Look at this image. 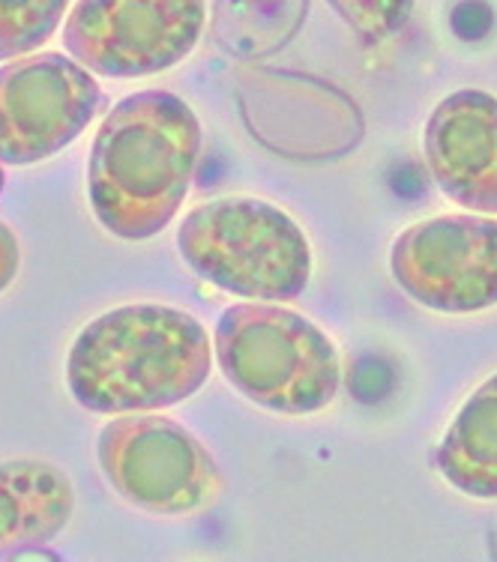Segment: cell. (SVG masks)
I'll return each instance as SVG.
<instances>
[{
    "mask_svg": "<svg viewBox=\"0 0 497 562\" xmlns=\"http://www.w3.org/2000/svg\"><path fill=\"white\" fill-rule=\"evenodd\" d=\"M205 24V0H78L64 48L93 76L147 78L184 64Z\"/></svg>",
    "mask_w": 497,
    "mask_h": 562,
    "instance_id": "8992f818",
    "label": "cell"
},
{
    "mask_svg": "<svg viewBox=\"0 0 497 562\" xmlns=\"http://www.w3.org/2000/svg\"><path fill=\"white\" fill-rule=\"evenodd\" d=\"M441 476L474 499H497V374L455 413L438 446Z\"/></svg>",
    "mask_w": 497,
    "mask_h": 562,
    "instance_id": "8fae6325",
    "label": "cell"
},
{
    "mask_svg": "<svg viewBox=\"0 0 497 562\" xmlns=\"http://www.w3.org/2000/svg\"><path fill=\"white\" fill-rule=\"evenodd\" d=\"M213 353L228 383L270 413L309 416L324 411L342 383L333 338L279 303L225 308L213 329Z\"/></svg>",
    "mask_w": 497,
    "mask_h": 562,
    "instance_id": "3957f363",
    "label": "cell"
},
{
    "mask_svg": "<svg viewBox=\"0 0 497 562\" xmlns=\"http://www.w3.org/2000/svg\"><path fill=\"white\" fill-rule=\"evenodd\" d=\"M177 251L198 279L252 303H294L312 279L303 227L261 198H217L189 210Z\"/></svg>",
    "mask_w": 497,
    "mask_h": 562,
    "instance_id": "277c9868",
    "label": "cell"
},
{
    "mask_svg": "<svg viewBox=\"0 0 497 562\" xmlns=\"http://www.w3.org/2000/svg\"><path fill=\"white\" fill-rule=\"evenodd\" d=\"M102 109L93 72L57 52L0 66V165H36L66 150Z\"/></svg>",
    "mask_w": 497,
    "mask_h": 562,
    "instance_id": "ba28073f",
    "label": "cell"
},
{
    "mask_svg": "<svg viewBox=\"0 0 497 562\" xmlns=\"http://www.w3.org/2000/svg\"><path fill=\"white\" fill-rule=\"evenodd\" d=\"M76 491L64 470L36 458L0 461V553L43 548L66 530Z\"/></svg>",
    "mask_w": 497,
    "mask_h": 562,
    "instance_id": "30bf717a",
    "label": "cell"
},
{
    "mask_svg": "<svg viewBox=\"0 0 497 562\" xmlns=\"http://www.w3.org/2000/svg\"><path fill=\"white\" fill-rule=\"evenodd\" d=\"M213 357L205 324L189 312L120 305L78 333L66 357V386L99 416L159 413L205 386Z\"/></svg>",
    "mask_w": 497,
    "mask_h": 562,
    "instance_id": "7a4b0ae2",
    "label": "cell"
},
{
    "mask_svg": "<svg viewBox=\"0 0 497 562\" xmlns=\"http://www.w3.org/2000/svg\"><path fill=\"white\" fill-rule=\"evenodd\" d=\"M97 458L109 485L151 515H189L219 494L205 443L159 413H123L99 431Z\"/></svg>",
    "mask_w": 497,
    "mask_h": 562,
    "instance_id": "5b68a950",
    "label": "cell"
},
{
    "mask_svg": "<svg viewBox=\"0 0 497 562\" xmlns=\"http://www.w3.org/2000/svg\"><path fill=\"white\" fill-rule=\"evenodd\" d=\"M309 0H217L213 33L228 52H273L306 19Z\"/></svg>",
    "mask_w": 497,
    "mask_h": 562,
    "instance_id": "7c38bea8",
    "label": "cell"
},
{
    "mask_svg": "<svg viewBox=\"0 0 497 562\" xmlns=\"http://www.w3.org/2000/svg\"><path fill=\"white\" fill-rule=\"evenodd\" d=\"M19 267H22V246H19V237L10 225L0 222V293L7 291L12 284V279L19 276Z\"/></svg>",
    "mask_w": 497,
    "mask_h": 562,
    "instance_id": "9a60e30c",
    "label": "cell"
},
{
    "mask_svg": "<svg viewBox=\"0 0 497 562\" xmlns=\"http://www.w3.org/2000/svg\"><path fill=\"white\" fill-rule=\"evenodd\" d=\"M422 150L443 195L474 213H497V97L465 87L434 105Z\"/></svg>",
    "mask_w": 497,
    "mask_h": 562,
    "instance_id": "9c48e42d",
    "label": "cell"
},
{
    "mask_svg": "<svg viewBox=\"0 0 497 562\" xmlns=\"http://www.w3.org/2000/svg\"><path fill=\"white\" fill-rule=\"evenodd\" d=\"M389 270L422 308L488 312L497 305V218L471 210L405 227L389 251Z\"/></svg>",
    "mask_w": 497,
    "mask_h": 562,
    "instance_id": "52a82bcc",
    "label": "cell"
},
{
    "mask_svg": "<svg viewBox=\"0 0 497 562\" xmlns=\"http://www.w3.org/2000/svg\"><path fill=\"white\" fill-rule=\"evenodd\" d=\"M201 123L168 90L120 99L97 130L87 162V198L111 237H156L184 206L201 156Z\"/></svg>",
    "mask_w": 497,
    "mask_h": 562,
    "instance_id": "6da1fadb",
    "label": "cell"
},
{
    "mask_svg": "<svg viewBox=\"0 0 497 562\" xmlns=\"http://www.w3.org/2000/svg\"><path fill=\"white\" fill-rule=\"evenodd\" d=\"M335 15L368 45L384 43L411 22L413 0H327Z\"/></svg>",
    "mask_w": 497,
    "mask_h": 562,
    "instance_id": "5bb4252c",
    "label": "cell"
},
{
    "mask_svg": "<svg viewBox=\"0 0 497 562\" xmlns=\"http://www.w3.org/2000/svg\"><path fill=\"white\" fill-rule=\"evenodd\" d=\"M69 0H0V60L40 52L64 22Z\"/></svg>",
    "mask_w": 497,
    "mask_h": 562,
    "instance_id": "4fadbf2b",
    "label": "cell"
}]
</instances>
